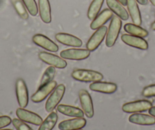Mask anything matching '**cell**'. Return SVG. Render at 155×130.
Segmentation results:
<instances>
[{"label":"cell","mask_w":155,"mask_h":130,"mask_svg":"<svg viewBox=\"0 0 155 130\" xmlns=\"http://www.w3.org/2000/svg\"><path fill=\"white\" fill-rule=\"evenodd\" d=\"M71 77L76 81L81 82H94L102 81L104 75L102 73L94 70L76 68L71 72Z\"/></svg>","instance_id":"obj_1"},{"label":"cell","mask_w":155,"mask_h":130,"mask_svg":"<svg viewBox=\"0 0 155 130\" xmlns=\"http://www.w3.org/2000/svg\"><path fill=\"white\" fill-rule=\"evenodd\" d=\"M122 28V21L118 16H113L106 35V45L107 47L114 46L118 39Z\"/></svg>","instance_id":"obj_2"},{"label":"cell","mask_w":155,"mask_h":130,"mask_svg":"<svg viewBox=\"0 0 155 130\" xmlns=\"http://www.w3.org/2000/svg\"><path fill=\"white\" fill-rule=\"evenodd\" d=\"M65 92V86L63 84L57 85L56 88L53 90L50 96L47 99V102L45 104V109L47 112L51 113L52 111L55 110L56 107L59 105L60 101H62Z\"/></svg>","instance_id":"obj_3"},{"label":"cell","mask_w":155,"mask_h":130,"mask_svg":"<svg viewBox=\"0 0 155 130\" xmlns=\"http://www.w3.org/2000/svg\"><path fill=\"white\" fill-rule=\"evenodd\" d=\"M151 107L152 104L150 101L147 100H139L123 104L122 110L127 113H141L148 110Z\"/></svg>","instance_id":"obj_4"},{"label":"cell","mask_w":155,"mask_h":130,"mask_svg":"<svg viewBox=\"0 0 155 130\" xmlns=\"http://www.w3.org/2000/svg\"><path fill=\"white\" fill-rule=\"evenodd\" d=\"M57 86V82L54 80L40 86L37 92L31 96V101L34 103H40L47 98L53 92L56 87Z\"/></svg>","instance_id":"obj_5"},{"label":"cell","mask_w":155,"mask_h":130,"mask_svg":"<svg viewBox=\"0 0 155 130\" xmlns=\"http://www.w3.org/2000/svg\"><path fill=\"white\" fill-rule=\"evenodd\" d=\"M107 32V28L106 26H102L101 28L97 29L96 31L90 37L88 41L87 42V44H86L87 50H88L90 52L96 50L105 38Z\"/></svg>","instance_id":"obj_6"},{"label":"cell","mask_w":155,"mask_h":130,"mask_svg":"<svg viewBox=\"0 0 155 130\" xmlns=\"http://www.w3.org/2000/svg\"><path fill=\"white\" fill-rule=\"evenodd\" d=\"M60 56L69 60H84L90 56V51L87 49H68L61 51Z\"/></svg>","instance_id":"obj_7"},{"label":"cell","mask_w":155,"mask_h":130,"mask_svg":"<svg viewBox=\"0 0 155 130\" xmlns=\"http://www.w3.org/2000/svg\"><path fill=\"white\" fill-rule=\"evenodd\" d=\"M15 90L18 105L21 108H25L28 104L29 96L26 83L22 78H18L16 81Z\"/></svg>","instance_id":"obj_8"},{"label":"cell","mask_w":155,"mask_h":130,"mask_svg":"<svg viewBox=\"0 0 155 130\" xmlns=\"http://www.w3.org/2000/svg\"><path fill=\"white\" fill-rule=\"evenodd\" d=\"M39 58L41 61L48 64L50 66H53L57 68H65L67 66L66 61L60 56H58L53 53L47 52H41L39 53Z\"/></svg>","instance_id":"obj_9"},{"label":"cell","mask_w":155,"mask_h":130,"mask_svg":"<svg viewBox=\"0 0 155 130\" xmlns=\"http://www.w3.org/2000/svg\"><path fill=\"white\" fill-rule=\"evenodd\" d=\"M78 96L84 113L87 116V117L92 118L94 115V110L93 101L90 94L86 90H81L78 94Z\"/></svg>","instance_id":"obj_10"},{"label":"cell","mask_w":155,"mask_h":130,"mask_svg":"<svg viewBox=\"0 0 155 130\" xmlns=\"http://www.w3.org/2000/svg\"><path fill=\"white\" fill-rule=\"evenodd\" d=\"M16 115L21 120L33 124V125H40L43 122V119L38 114L30 110H25V108H21V107L17 109Z\"/></svg>","instance_id":"obj_11"},{"label":"cell","mask_w":155,"mask_h":130,"mask_svg":"<svg viewBox=\"0 0 155 130\" xmlns=\"http://www.w3.org/2000/svg\"><path fill=\"white\" fill-rule=\"evenodd\" d=\"M121 40L126 45L130 46L134 48L139 49L141 50H146L148 49V43L143 37L124 34L122 35Z\"/></svg>","instance_id":"obj_12"},{"label":"cell","mask_w":155,"mask_h":130,"mask_svg":"<svg viewBox=\"0 0 155 130\" xmlns=\"http://www.w3.org/2000/svg\"><path fill=\"white\" fill-rule=\"evenodd\" d=\"M32 40L36 45L42 47L43 49L46 50L53 52V53H56L59 50V47H58L57 44H56L53 40H51L50 38L43 35V34H35L33 37Z\"/></svg>","instance_id":"obj_13"},{"label":"cell","mask_w":155,"mask_h":130,"mask_svg":"<svg viewBox=\"0 0 155 130\" xmlns=\"http://www.w3.org/2000/svg\"><path fill=\"white\" fill-rule=\"evenodd\" d=\"M87 121L83 117H76L59 122L58 128L60 130H78L84 128Z\"/></svg>","instance_id":"obj_14"},{"label":"cell","mask_w":155,"mask_h":130,"mask_svg":"<svg viewBox=\"0 0 155 130\" xmlns=\"http://www.w3.org/2000/svg\"><path fill=\"white\" fill-rule=\"evenodd\" d=\"M55 38L59 43L65 46L74 47H80L82 46V41L81 39L66 33H58L55 36Z\"/></svg>","instance_id":"obj_15"},{"label":"cell","mask_w":155,"mask_h":130,"mask_svg":"<svg viewBox=\"0 0 155 130\" xmlns=\"http://www.w3.org/2000/svg\"><path fill=\"white\" fill-rule=\"evenodd\" d=\"M90 89L93 92L104 94H113L117 90V85L112 82H94L89 86Z\"/></svg>","instance_id":"obj_16"},{"label":"cell","mask_w":155,"mask_h":130,"mask_svg":"<svg viewBox=\"0 0 155 130\" xmlns=\"http://www.w3.org/2000/svg\"><path fill=\"white\" fill-rule=\"evenodd\" d=\"M107 5L109 9L116 14L121 20L127 21L129 19V13L120 2L117 0H107Z\"/></svg>","instance_id":"obj_17"},{"label":"cell","mask_w":155,"mask_h":130,"mask_svg":"<svg viewBox=\"0 0 155 130\" xmlns=\"http://www.w3.org/2000/svg\"><path fill=\"white\" fill-rule=\"evenodd\" d=\"M113 14L110 9L106 8V9L103 10L101 13L97 15L94 18L92 21L91 24V28L92 30H97L98 28H101L104 26L110 19L113 18Z\"/></svg>","instance_id":"obj_18"},{"label":"cell","mask_w":155,"mask_h":130,"mask_svg":"<svg viewBox=\"0 0 155 130\" xmlns=\"http://www.w3.org/2000/svg\"><path fill=\"white\" fill-rule=\"evenodd\" d=\"M129 121L136 125H152L155 124V117H153L151 115L135 113L129 116Z\"/></svg>","instance_id":"obj_19"},{"label":"cell","mask_w":155,"mask_h":130,"mask_svg":"<svg viewBox=\"0 0 155 130\" xmlns=\"http://www.w3.org/2000/svg\"><path fill=\"white\" fill-rule=\"evenodd\" d=\"M38 12L44 23L50 24L52 22L51 7L49 0H38Z\"/></svg>","instance_id":"obj_20"},{"label":"cell","mask_w":155,"mask_h":130,"mask_svg":"<svg viewBox=\"0 0 155 130\" xmlns=\"http://www.w3.org/2000/svg\"><path fill=\"white\" fill-rule=\"evenodd\" d=\"M127 8L133 24L140 26L142 23V20L136 0H127Z\"/></svg>","instance_id":"obj_21"},{"label":"cell","mask_w":155,"mask_h":130,"mask_svg":"<svg viewBox=\"0 0 155 130\" xmlns=\"http://www.w3.org/2000/svg\"><path fill=\"white\" fill-rule=\"evenodd\" d=\"M57 110L62 114L65 116H71V117H84V112L78 107H73L65 104H59L57 106Z\"/></svg>","instance_id":"obj_22"},{"label":"cell","mask_w":155,"mask_h":130,"mask_svg":"<svg viewBox=\"0 0 155 130\" xmlns=\"http://www.w3.org/2000/svg\"><path fill=\"white\" fill-rule=\"evenodd\" d=\"M124 30L126 33L133 36H137L140 37H146L148 35V32L145 29L140 27L139 25H136L135 24L128 23L124 25Z\"/></svg>","instance_id":"obj_23"},{"label":"cell","mask_w":155,"mask_h":130,"mask_svg":"<svg viewBox=\"0 0 155 130\" xmlns=\"http://www.w3.org/2000/svg\"><path fill=\"white\" fill-rule=\"evenodd\" d=\"M57 120V113L54 111H52L40 125V128H38V130H52L56 125Z\"/></svg>","instance_id":"obj_24"},{"label":"cell","mask_w":155,"mask_h":130,"mask_svg":"<svg viewBox=\"0 0 155 130\" xmlns=\"http://www.w3.org/2000/svg\"><path fill=\"white\" fill-rule=\"evenodd\" d=\"M104 0H93L87 10V18L90 20H93L100 13L103 6Z\"/></svg>","instance_id":"obj_25"},{"label":"cell","mask_w":155,"mask_h":130,"mask_svg":"<svg viewBox=\"0 0 155 130\" xmlns=\"http://www.w3.org/2000/svg\"><path fill=\"white\" fill-rule=\"evenodd\" d=\"M12 2L13 6L18 15L24 20H28L29 18V15H28L26 7L24 5L22 0H12Z\"/></svg>","instance_id":"obj_26"},{"label":"cell","mask_w":155,"mask_h":130,"mask_svg":"<svg viewBox=\"0 0 155 130\" xmlns=\"http://www.w3.org/2000/svg\"><path fill=\"white\" fill-rule=\"evenodd\" d=\"M56 74V68L53 66H50L45 70L41 81V86L51 82Z\"/></svg>","instance_id":"obj_27"},{"label":"cell","mask_w":155,"mask_h":130,"mask_svg":"<svg viewBox=\"0 0 155 130\" xmlns=\"http://www.w3.org/2000/svg\"><path fill=\"white\" fill-rule=\"evenodd\" d=\"M22 2L31 15H37L38 13V6L35 0H22Z\"/></svg>","instance_id":"obj_28"},{"label":"cell","mask_w":155,"mask_h":130,"mask_svg":"<svg viewBox=\"0 0 155 130\" xmlns=\"http://www.w3.org/2000/svg\"><path fill=\"white\" fill-rule=\"evenodd\" d=\"M12 123L17 130H34L28 124L25 123V122L21 120L20 119H13Z\"/></svg>","instance_id":"obj_29"},{"label":"cell","mask_w":155,"mask_h":130,"mask_svg":"<svg viewBox=\"0 0 155 130\" xmlns=\"http://www.w3.org/2000/svg\"><path fill=\"white\" fill-rule=\"evenodd\" d=\"M142 95L145 98L155 97V84L145 87L142 91Z\"/></svg>","instance_id":"obj_30"},{"label":"cell","mask_w":155,"mask_h":130,"mask_svg":"<svg viewBox=\"0 0 155 130\" xmlns=\"http://www.w3.org/2000/svg\"><path fill=\"white\" fill-rule=\"evenodd\" d=\"M12 119L8 116H0V129L2 128L8 126L11 124Z\"/></svg>","instance_id":"obj_31"},{"label":"cell","mask_w":155,"mask_h":130,"mask_svg":"<svg viewBox=\"0 0 155 130\" xmlns=\"http://www.w3.org/2000/svg\"><path fill=\"white\" fill-rule=\"evenodd\" d=\"M148 112L149 114L153 116V117H155V107H153V106H152V107L148 110Z\"/></svg>","instance_id":"obj_32"},{"label":"cell","mask_w":155,"mask_h":130,"mask_svg":"<svg viewBox=\"0 0 155 130\" xmlns=\"http://www.w3.org/2000/svg\"><path fill=\"white\" fill-rule=\"evenodd\" d=\"M137 2L140 4V5H145L147 4V0H136Z\"/></svg>","instance_id":"obj_33"},{"label":"cell","mask_w":155,"mask_h":130,"mask_svg":"<svg viewBox=\"0 0 155 130\" xmlns=\"http://www.w3.org/2000/svg\"><path fill=\"white\" fill-rule=\"evenodd\" d=\"M123 5H127V0H117Z\"/></svg>","instance_id":"obj_34"},{"label":"cell","mask_w":155,"mask_h":130,"mask_svg":"<svg viewBox=\"0 0 155 130\" xmlns=\"http://www.w3.org/2000/svg\"><path fill=\"white\" fill-rule=\"evenodd\" d=\"M151 29L153 31H155V22H153L151 25Z\"/></svg>","instance_id":"obj_35"},{"label":"cell","mask_w":155,"mask_h":130,"mask_svg":"<svg viewBox=\"0 0 155 130\" xmlns=\"http://www.w3.org/2000/svg\"><path fill=\"white\" fill-rule=\"evenodd\" d=\"M149 1H150V3H151L153 6H155V0H149Z\"/></svg>","instance_id":"obj_36"},{"label":"cell","mask_w":155,"mask_h":130,"mask_svg":"<svg viewBox=\"0 0 155 130\" xmlns=\"http://www.w3.org/2000/svg\"><path fill=\"white\" fill-rule=\"evenodd\" d=\"M0 130H12V129H9V128H5V129H0Z\"/></svg>","instance_id":"obj_37"},{"label":"cell","mask_w":155,"mask_h":130,"mask_svg":"<svg viewBox=\"0 0 155 130\" xmlns=\"http://www.w3.org/2000/svg\"><path fill=\"white\" fill-rule=\"evenodd\" d=\"M78 130H83V129H82V128H81V129H78Z\"/></svg>","instance_id":"obj_38"}]
</instances>
